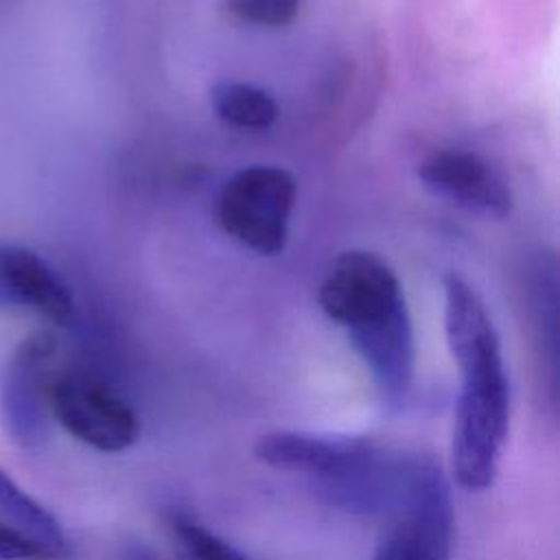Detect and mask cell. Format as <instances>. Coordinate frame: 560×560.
Segmentation results:
<instances>
[{
	"label": "cell",
	"instance_id": "obj_1",
	"mask_svg": "<svg viewBox=\"0 0 560 560\" xmlns=\"http://www.w3.org/2000/svg\"><path fill=\"white\" fill-rule=\"evenodd\" d=\"M444 330L459 372L451 440L455 481L470 492L492 486L510 429V381L501 339L477 289L457 273L444 282Z\"/></svg>",
	"mask_w": 560,
	"mask_h": 560
},
{
	"label": "cell",
	"instance_id": "obj_2",
	"mask_svg": "<svg viewBox=\"0 0 560 560\" xmlns=\"http://www.w3.org/2000/svg\"><path fill=\"white\" fill-rule=\"evenodd\" d=\"M317 304L346 330L383 400L400 405L411 389L416 343L405 291L389 262L368 249L341 252L319 282Z\"/></svg>",
	"mask_w": 560,
	"mask_h": 560
},
{
	"label": "cell",
	"instance_id": "obj_3",
	"mask_svg": "<svg viewBox=\"0 0 560 560\" xmlns=\"http://www.w3.org/2000/svg\"><path fill=\"white\" fill-rule=\"evenodd\" d=\"M295 177L276 164H249L232 173L214 195L212 217L223 234L260 256L287 247L295 208Z\"/></svg>",
	"mask_w": 560,
	"mask_h": 560
},
{
	"label": "cell",
	"instance_id": "obj_4",
	"mask_svg": "<svg viewBox=\"0 0 560 560\" xmlns=\"http://www.w3.org/2000/svg\"><path fill=\"white\" fill-rule=\"evenodd\" d=\"M372 560H451L455 512L451 488L435 462L416 457L402 501Z\"/></svg>",
	"mask_w": 560,
	"mask_h": 560
},
{
	"label": "cell",
	"instance_id": "obj_5",
	"mask_svg": "<svg viewBox=\"0 0 560 560\" xmlns=\"http://www.w3.org/2000/svg\"><path fill=\"white\" fill-rule=\"evenodd\" d=\"M48 407L74 440L101 453H122L140 433L136 411L109 385L79 370L52 374Z\"/></svg>",
	"mask_w": 560,
	"mask_h": 560
},
{
	"label": "cell",
	"instance_id": "obj_6",
	"mask_svg": "<svg viewBox=\"0 0 560 560\" xmlns=\"http://www.w3.org/2000/svg\"><path fill=\"white\" fill-rule=\"evenodd\" d=\"M57 339L48 332L26 337L9 357L0 385V416L9 438L37 448L48 438V387L55 374Z\"/></svg>",
	"mask_w": 560,
	"mask_h": 560
},
{
	"label": "cell",
	"instance_id": "obj_7",
	"mask_svg": "<svg viewBox=\"0 0 560 560\" xmlns=\"http://www.w3.org/2000/svg\"><path fill=\"white\" fill-rule=\"evenodd\" d=\"M383 451L365 435L308 431H271L256 440L254 455L269 468L315 477L317 483L339 479L370 464Z\"/></svg>",
	"mask_w": 560,
	"mask_h": 560
},
{
	"label": "cell",
	"instance_id": "obj_8",
	"mask_svg": "<svg viewBox=\"0 0 560 560\" xmlns=\"http://www.w3.org/2000/svg\"><path fill=\"white\" fill-rule=\"evenodd\" d=\"M431 192L468 210L505 219L514 208L508 179L479 153L466 149H438L416 168Z\"/></svg>",
	"mask_w": 560,
	"mask_h": 560
},
{
	"label": "cell",
	"instance_id": "obj_9",
	"mask_svg": "<svg viewBox=\"0 0 560 560\" xmlns=\"http://www.w3.org/2000/svg\"><path fill=\"white\" fill-rule=\"evenodd\" d=\"M0 311H33L68 326L77 306L68 284L37 252L0 241Z\"/></svg>",
	"mask_w": 560,
	"mask_h": 560
},
{
	"label": "cell",
	"instance_id": "obj_10",
	"mask_svg": "<svg viewBox=\"0 0 560 560\" xmlns=\"http://www.w3.org/2000/svg\"><path fill=\"white\" fill-rule=\"evenodd\" d=\"M0 514L2 518L35 540L50 560H68L70 545L61 523L15 479L0 468Z\"/></svg>",
	"mask_w": 560,
	"mask_h": 560
},
{
	"label": "cell",
	"instance_id": "obj_11",
	"mask_svg": "<svg viewBox=\"0 0 560 560\" xmlns=\"http://www.w3.org/2000/svg\"><path fill=\"white\" fill-rule=\"evenodd\" d=\"M210 105L219 120L236 129L260 131L271 127L278 118L273 94L260 85L243 81L217 83L210 92Z\"/></svg>",
	"mask_w": 560,
	"mask_h": 560
},
{
	"label": "cell",
	"instance_id": "obj_12",
	"mask_svg": "<svg viewBox=\"0 0 560 560\" xmlns=\"http://www.w3.org/2000/svg\"><path fill=\"white\" fill-rule=\"evenodd\" d=\"M166 529L177 560H247L236 547L186 512L173 510L166 516Z\"/></svg>",
	"mask_w": 560,
	"mask_h": 560
},
{
	"label": "cell",
	"instance_id": "obj_13",
	"mask_svg": "<svg viewBox=\"0 0 560 560\" xmlns=\"http://www.w3.org/2000/svg\"><path fill=\"white\" fill-rule=\"evenodd\" d=\"M302 4L304 0H221V9L228 18L267 28L289 26Z\"/></svg>",
	"mask_w": 560,
	"mask_h": 560
},
{
	"label": "cell",
	"instance_id": "obj_14",
	"mask_svg": "<svg viewBox=\"0 0 560 560\" xmlns=\"http://www.w3.org/2000/svg\"><path fill=\"white\" fill-rule=\"evenodd\" d=\"M0 560H50L48 553L18 527L0 521Z\"/></svg>",
	"mask_w": 560,
	"mask_h": 560
},
{
	"label": "cell",
	"instance_id": "obj_15",
	"mask_svg": "<svg viewBox=\"0 0 560 560\" xmlns=\"http://www.w3.org/2000/svg\"><path fill=\"white\" fill-rule=\"evenodd\" d=\"M116 560H162L158 551L144 540H129L118 549Z\"/></svg>",
	"mask_w": 560,
	"mask_h": 560
}]
</instances>
